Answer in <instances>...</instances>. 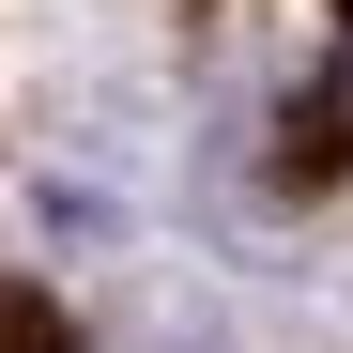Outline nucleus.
<instances>
[{
  "instance_id": "1",
  "label": "nucleus",
  "mask_w": 353,
  "mask_h": 353,
  "mask_svg": "<svg viewBox=\"0 0 353 353\" xmlns=\"http://www.w3.org/2000/svg\"><path fill=\"white\" fill-rule=\"evenodd\" d=\"M292 139H307V154L338 169V154H353V77H338V92H307V123H292Z\"/></svg>"
},
{
  "instance_id": "3",
  "label": "nucleus",
  "mask_w": 353,
  "mask_h": 353,
  "mask_svg": "<svg viewBox=\"0 0 353 353\" xmlns=\"http://www.w3.org/2000/svg\"><path fill=\"white\" fill-rule=\"evenodd\" d=\"M338 16H353V0H338Z\"/></svg>"
},
{
  "instance_id": "2",
  "label": "nucleus",
  "mask_w": 353,
  "mask_h": 353,
  "mask_svg": "<svg viewBox=\"0 0 353 353\" xmlns=\"http://www.w3.org/2000/svg\"><path fill=\"white\" fill-rule=\"evenodd\" d=\"M0 353H62V323H46L31 292H0Z\"/></svg>"
}]
</instances>
